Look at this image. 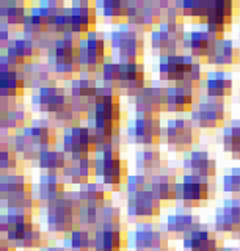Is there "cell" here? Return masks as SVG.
<instances>
[{
  "mask_svg": "<svg viewBox=\"0 0 240 251\" xmlns=\"http://www.w3.org/2000/svg\"><path fill=\"white\" fill-rule=\"evenodd\" d=\"M97 6L91 0H77L57 16L53 22V31L58 36H69L83 39L91 31H96Z\"/></svg>",
  "mask_w": 240,
  "mask_h": 251,
  "instance_id": "6da1fadb",
  "label": "cell"
},
{
  "mask_svg": "<svg viewBox=\"0 0 240 251\" xmlns=\"http://www.w3.org/2000/svg\"><path fill=\"white\" fill-rule=\"evenodd\" d=\"M80 41L82 39L58 36L52 50L48 52V65L57 80H74L82 75L80 66Z\"/></svg>",
  "mask_w": 240,
  "mask_h": 251,
  "instance_id": "7a4b0ae2",
  "label": "cell"
},
{
  "mask_svg": "<svg viewBox=\"0 0 240 251\" xmlns=\"http://www.w3.org/2000/svg\"><path fill=\"white\" fill-rule=\"evenodd\" d=\"M122 138L118 137L102 146L96 154V177H100L105 187L118 190L127 182L129 167L127 160L121 157Z\"/></svg>",
  "mask_w": 240,
  "mask_h": 251,
  "instance_id": "3957f363",
  "label": "cell"
},
{
  "mask_svg": "<svg viewBox=\"0 0 240 251\" xmlns=\"http://www.w3.org/2000/svg\"><path fill=\"white\" fill-rule=\"evenodd\" d=\"M80 209L82 204L77 192H69L65 195L63 200L52 204L44 209V218L48 229L53 234L65 235L80 227Z\"/></svg>",
  "mask_w": 240,
  "mask_h": 251,
  "instance_id": "277c9868",
  "label": "cell"
},
{
  "mask_svg": "<svg viewBox=\"0 0 240 251\" xmlns=\"http://www.w3.org/2000/svg\"><path fill=\"white\" fill-rule=\"evenodd\" d=\"M110 47L118 55L120 63L142 61L144 55V31L122 24L110 33Z\"/></svg>",
  "mask_w": 240,
  "mask_h": 251,
  "instance_id": "5b68a950",
  "label": "cell"
},
{
  "mask_svg": "<svg viewBox=\"0 0 240 251\" xmlns=\"http://www.w3.org/2000/svg\"><path fill=\"white\" fill-rule=\"evenodd\" d=\"M97 140L87 124L79 127H69L63 130L61 138V151L68 157V160H80L87 157H95L97 154Z\"/></svg>",
  "mask_w": 240,
  "mask_h": 251,
  "instance_id": "8992f818",
  "label": "cell"
},
{
  "mask_svg": "<svg viewBox=\"0 0 240 251\" xmlns=\"http://www.w3.org/2000/svg\"><path fill=\"white\" fill-rule=\"evenodd\" d=\"M199 129L196 124L187 118H171L167 121L165 141L168 149L173 152H192L193 146L198 143Z\"/></svg>",
  "mask_w": 240,
  "mask_h": 251,
  "instance_id": "52a82bcc",
  "label": "cell"
},
{
  "mask_svg": "<svg viewBox=\"0 0 240 251\" xmlns=\"http://www.w3.org/2000/svg\"><path fill=\"white\" fill-rule=\"evenodd\" d=\"M215 196L214 179H206L193 175H184L177 185V201L182 202L185 209L199 207Z\"/></svg>",
  "mask_w": 240,
  "mask_h": 251,
  "instance_id": "ba28073f",
  "label": "cell"
},
{
  "mask_svg": "<svg viewBox=\"0 0 240 251\" xmlns=\"http://www.w3.org/2000/svg\"><path fill=\"white\" fill-rule=\"evenodd\" d=\"M164 135L165 129L162 127L160 116L137 113L127 127L129 140L143 148H159Z\"/></svg>",
  "mask_w": 240,
  "mask_h": 251,
  "instance_id": "9c48e42d",
  "label": "cell"
},
{
  "mask_svg": "<svg viewBox=\"0 0 240 251\" xmlns=\"http://www.w3.org/2000/svg\"><path fill=\"white\" fill-rule=\"evenodd\" d=\"M185 38H187V35H185L184 24L165 22L151 31V49L157 52L160 57L177 55L184 50Z\"/></svg>",
  "mask_w": 240,
  "mask_h": 251,
  "instance_id": "30bf717a",
  "label": "cell"
},
{
  "mask_svg": "<svg viewBox=\"0 0 240 251\" xmlns=\"http://www.w3.org/2000/svg\"><path fill=\"white\" fill-rule=\"evenodd\" d=\"M226 105L220 99H212L204 96L199 99L196 107L193 108L190 120L196 124L198 129L204 130H215V129H224L226 123Z\"/></svg>",
  "mask_w": 240,
  "mask_h": 251,
  "instance_id": "8fae6325",
  "label": "cell"
},
{
  "mask_svg": "<svg viewBox=\"0 0 240 251\" xmlns=\"http://www.w3.org/2000/svg\"><path fill=\"white\" fill-rule=\"evenodd\" d=\"M169 234L154 223H140L129 235V243L135 251H169Z\"/></svg>",
  "mask_w": 240,
  "mask_h": 251,
  "instance_id": "7c38bea8",
  "label": "cell"
},
{
  "mask_svg": "<svg viewBox=\"0 0 240 251\" xmlns=\"http://www.w3.org/2000/svg\"><path fill=\"white\" fill-rule=\"evenodd\" d=\"M162 202L152 195L149 188L134 195H127V217L137 225L151 223L160 217Z\"/></svg>",
  "mask_w": 240,
  "mask_h": 251,
  "instance_id": "4fadbf2b",
  "label": "cell"
},
{
  "mask_svg": "<svg viewBox=\"0 0 240 251\" xmlns=\"http://www.w3.org/2000/svg\"><path fill=\"white\" fill-rule=\"evenodd\" d=\"M193 65H195V58L192 55H185V53L167 55V57L159 58L157 73L160 80L176 85L185 80V77L190 73Z\"/></svg>",
  "mask_w": 240,
  "mask_h": 251,
  "instance_id": "5bb4252c",
  "label": "cell"
},
{
  "mask_svg": "<svg viewBox=\"0 0 240 251\" xmlns=\"http://www.w3.org/2000/svg\"><path fill=\"white\" fill-rule=\"evenodd\" d=\"M137 113L160 116L167 112L168 105V88L164 86H146V88L130 99Z\"/></svg>",
  "mask_w": 240,
  "mask_h": 251,
  "instance_id": "9a60e30c",
  "label": "cell"
},
{
  "mask_svg": "<svg viewBox=\"0 0 240 251\" xmlns=\"http://www.w3.org/2000/svg\"><path fill=\"white\" fill-rule=\"evenodd\" d=\"M68 100L69 94L58 85L44 86L32 94V105L36 108V112L48 113L50 116L61 112L68 105Z\"/></svg>",
  "mask_w": 240,
  "mask_h": 251,
  "instance_id": "2e32d148",
  "label": "cell"
},
{
  "mask_svg": "<svg viewBox=\"0 0 240 251\" xmlns=\"http://www.w3.org/2000/svg\"><path fill=\"white\" fill-rule=\"evenodd\" d=\"M66 182L60 175H41L36 187H33V195L43 209H48L52 204L58 202L68 193Z\"/></svg>",
  "mask_w": 240,
  "mask_h": 251,
  "instance_id": "e0dca14e",
  "label": "cell"
},
{
  "mask_svg": "<svg viewBox=\"0 0 240 251\" xmlns=\"http://www.w3.org/2000/svg\"><path fill=\"white\" fill-rule=\"evenodd\" d=\"M41 53L43 52L36 46V43L24 36L16 38V41L3 52L13 71H22L25 66L32 65V63H38L41 58Z\"/></svg>",
  "mask_w": 240,
  "mask_h": 251,
  "instance_id": "ac0fdd59",
  "label": "cell"
},
{
  "mask_svg": "<svg viewBox=\"0 0 240 251\" xmlns=\"http://www.w3.org/2000/svg\"><path fill=\"white\" fill-rule=\"evenodd\" d=\"M22 133L32 140L41 152L57 149L58 127L50 120H33L32 126L22 130Z\"/></svg>",
  "mask_w": 240,
  "mask_h": 251,
  "instance_id": "d6986e66",
  "label": "cell"
},
{
  "mask_svg": "<svg viewBox=\"0 0 240 251\" xmlns=\"http://www.w3.org/2000/svg\"><path fill=\"white\" fill-rule=\"evenodd\" d=\"M146 71L142 61L121 63V90L127 98H135L146 88Z\"/></svg>",
  "mask_w": 240,
  "mask_h": 251,
  "instance_id": "ffe728a7",
  "label": "cell"
},
{
  "mask_svg": "<svg viewBox=\"0 0 240 251\" xmlns=\"http://www.w3.org/2000/svg\"><path fill=\"white\" fill-rule=\"evenodd\" d=\"M199 90L182 85L168 86V113H192L199 102Z\"/></svg>",
  "mask_w": 240,
  "mask_h": 251,
  "instance_id": "44dd1931",
  "label": "cell"
},
{
  "mask_svg": "<svg viewBox=\"0 0 240 251\" xmlns=\"http://www.w3.org/2000/svg\"><path fill=\"white\" fill-rule=\"evenodd\" d=\"M129 243L124 226H105L95 231V251H126Z\"/></svg>",
  "mask_w": 240,
  "mask_h": 251,
  "instance_id": "7402d4cb",
  "label": "cell"
},
{
  "mask_svg": "<svg viewBox=\"0 0 240 251\" xmlns=\"http://www.w3.org/2000/svg\"><path fill=\"white\" fill-rule=\"evenodd\" d=\"M215 231L223 234L240 232V200L231 198L223 201L215 212Z\"/></svg>",
  "mask_w": 240,
  "mask_h": 251,
  "instance_id": "603a6c76",
  "label": "cell"
},
{
  "mask_svg": "<svg viewBox=\"0 0 240 251\" xmlns=\"http://www.w3.org/2000/svg\"><path fill=\"white\" fill-rule=\"evenodd\" d=\"M61 177L69 185H85L96 177V155L80 160H69Z\"/></svg>",
  "mask_w": 240,
  "mask_h": 251,
  "instance_id": "cb8c5ba5",
  "label": "cell"
},
{
  "mask_svg": "<svg viewBox=\"0 0 240 251\" xmlns=\"http://www.w3.org/2000/svg\"><path fill=\"white\" fill-rule=\"evenodd\" d=\"M206 63L207 65H214L216 71L228 73L229 69L240 65V47H237L231 39H220Z\"/></svg>",
  "mask_w": 240,
  "mask_h": 251,
  "instance_id": "d4e9b609",
  "label": "cell"
},
{
  "mask_svg": "<svg viewBox=\"0 0 240 251\" xmlns=\"http://www.w3.org/2000/svg\"><path fill=\"white\" fill-rule=\"evenodd\" d=\"M218 39L214 38L206 28L203 30H193L187 35L184 41V50L187 49L193 58H196L198 61L203 60L206 61L212 55L214 49Z\"/></svg>",
  "mask_w": 240,
  "mask_h": 251,
  "instance_id": "484cf974",
  "label": "cell"
},
{
  "mask_svg": "<svg viewBox=\"0 0 240 251\" xmlns=\"http://www.w3.org/2000/svg\"><path fill=\"white\" fill-rule=\"evenodd\" d=\"M184 168L189 170V175L214 179L216 176V160L209 155L207 151L193 149L184 159Z\"/></svg>",
  "mask_w": 240,
  "mask_h": 251,
  "instance_id": "4316f807",
  "label": "cell"
},
{
  "mask_svg": "<svg viewBox=\"0 0 240 251\" xmlns=\"http://www.w3.org/2000/svg\"><path fill=\"white\" fill-rule=\"evenodd\" d=\"M30 6L18 2V0H3L0 3V25L8 27L13 31H22V27L27 21Z\"/></svg>",
  "mask_w": 240,
  "mask_h": 251,
  "instance_id": "83f0119b",
  "label": "cell"
},
{
  "mask_svg": "<svg viewBox=\"0 0 240 251\" xmlns=\"http://www.w3.org/2000/svg\"><path fill=\"white\" fill-rule=\"evenodd\" d=\"M177 185L179 182L174 173L171 175L164 170L151 177L149 190L160 202H174L177 201Z\"/></svg>",
  "mask_w": 240,
  "mask_h": 251,
  "instance_id": "f1b7e54d",
  "label": "cell"
},
{
  "mask_svg": "<svg viewBox=\"0 0 240 251\" xmlns=\"http://www.w3.org/2000/svg\"><path fill=\"white\" fill-rule=\"evenodd\" d=\"M201 226L203 225L199 222V217L192 214L190 210H185V209L177 210L176 214L168 215V218H167V232L169 235H173V237L184 239L185 235L196 231Z\"/></svg>",
  "mask_w": 240,
  "mask_h": 251,
  "instance_id": "f546056e",
  "label": "cell"
},
{
  "mask_svg": "<svg viewBox=\"0 0 240 251\" xmlns=\"http://www.w3.org/2000/svg\"><path fill=\"white\" fill-rule=\"evenodd\" d=\"M165 155L159 148H143L135 154V167L140 175L152 177L157 173L165 170Z\"/></svg>",
  "mask_w": 240,
  "mask_h": 251,
  "instance_id": "4dcf8cb0",
  "label": "cell"
},
{
  "mask_svg": "<svg viewBox=\"0 0 240 251\" xmlns=\"http://www.w3.org/2000/svg\"><path fill=\"white\" fill-rule=\"evenodd\" d=\"M234 90V82L228 73L224 71H212L204 80V94L212 99L224 100L229 98Z\"/></svg>",
  "mask_w": 240,
  "mask_h": 251,
  "instance_id": "1f68e13d",
  "label": "cell"
},
{
  "mask_svg": "<svg viewBox=\"0 0 240 251\" xmlns=\"http://www.w3.org/2000/svg\"><path fill=\"white\" fill-rule=\"evenodd\" d=\"M223 245L220 243L216 234L204 226L190 232L184 237V250L187 251H220Z\"/></svg>",
  "mask_w": 240,
  "mask_h": 251,
  "instance_id": "d6a6232c",
  "label": "cell"
},
{
  "mask_svg": "<svg viewBox=\"0 0 240 251\" xmlns=\"http://www.w3.org/2000/svg\"><path fill=\"white\" fill-rule=\"evenodd\" d=\"M22 74H24L25 83H27V90H41L44 86L49 85H57V78L53 77L50 73L48 63H32V65L25 66L22 69Z\"/></svg>",
  "mask_w": 240,
  "mask_h": 251,
  "instance_id": "836d02e7",
  "label": "cell"
},
{
  "mask_svg": "<svg viewBox=\"0 0 240 251\" xmlns=\"http://www.w3.org/2000/svg\"><path fill=\"white\" fill-rule=\"evenodd\" d=\"M32 123L33 118L24 107H18L11 110V112L0 113V127H2V132H8L13 133V135L30 127Z\"/></svg>",
  "mask_w": 240,
  "mask_h": 251,
  "instance_id": "e575fe53",
  "label": "cell"
},
{
  "mask_svg": "<svg viewBox=\"0 0 240 251\" xmlns=\"http://www.w3.org/2000/svg\"><path fill=\"white\" fill-rule=\"evenodd\" d=\"M27 83L22 71H10V73H0V98H24Z\"/></svg>",
  "mask_w": 240,
  "mask_h": 251,
  "instance_id": "d590c367",
  "label": "cell"
},
{
  "mask_svg": "<svg viewBox=\"0 0 240 251\" xmlns=\"http://www.w3.org/2000/svg\"><path fill=\"white\" fill-rule=\"evenodd\" d=\"M79 200L82 207L83 206H105V204L110 202V192L107 190L104 184H97V182H88L85 185H80L79 190Z\"/></svg>",
  "mask_w": 240,
  "mask_h": 251,
  "instance_id": "8d00e7d4",
  "label": "cell"
},
{
  "mask_svg": "<svg viewBox=\"0 0 240 251\" xmlns=\"http://www.w3.org/2000/svg\"><path fill=\"white\" fill-rule=\"evenodd\" d=\"M97 10L102 11V16L112 24H127L129 18V0H100L96 2Z\"/></svg>",
  "mask_w": 240,
  "mask_h": 251,
  "instance_id": "74e56055",
  "label": "cell"
},
{
  "mask_svg": "<svg viewBox=\"0 0 240 251\" xmlns=\"http://www.w3.org/2000/svg\"><path fill=\"white\" fill-rule=\"evenodd\" d=\"M33 192V184L28 176L21 175H6L0 179V198L6 200L11 195Z\"/></svg>",
  "mask_w": 240,
  "mask_h": 251,
  "instance_id": "f35d334b",
  "label": "cell"
},
{
  "mask_svg": "<svg viewBox=\"0 0 240 251\" xmlns=\"http://www.w3.org/2000/svg\"><path fill=\"white\" fill-rule=\"evenodd\" d=\"M237 5L232 2V0H215L212 11L209 14L206 25L209 24H215V25H223V27H229L234 22V13H236Z\"/></svg>",
  "mask_w": 240,
  "mask_h": 251,
  "instance_id": "ab89813d",
  "label": "cell"
},
{
  "mask_svg": "<svg viewBox=\"0 0 240 251\" xmlns=\"http://www.w3.org/2000/svg\"><path fill=\"white\" fill-rule=\"evenodd\" d=\"M68 157L60 149H53V151H44L41 152L40 159H38V167L44 175H60L65 171L68 165Z\"/></svg>",
  "mask_w": 240,
  "mask_h": 251,
  "instance_id": "60d3db41",
  "label": "cell"
},
{
  "mask_svg": "<svg viewBox=\"0 0 240 251\" xmlns=\"http://www.w3.org/2000/svg\"><path fill=\"white\" fill-rule=\"evenodd\" d=\"M65 248L69 251H95V232L79 227L65 235Z\"/></svg>",
  "mask_w": 240,
  "mask_h": 251,
  "instance_id": "b9f144b4",
  "label": "cell"
},
{
  "mask_svg": "<svg viewBox=\"0 0 240 251\" xmlns=\"http://www.w3.org/2000/svg\"><path fill=\"white\" fill-rule=\"evenodd\" d=\"M214 2L215 0H184V18H189L193 24L206 25Z\"/></svg>",
  "mask_w": 240,
  "mask_h": 251,
  "instance_id": "7bdbcfd3",
  "label": "cell"
},
{
  "mask_svg": "<svg viewBox=\"0 0 240 251\" xmlns=\"http://www.w3.org/2000/svg\"><path fill=\"white\" fill-rule=\"evenodd\" d=\"M221 143L223 149L231 154L232 159L240 160V120H234L224 126Z\"/></svg>",
  "mask_w": 240,
  "mask_h": 251,
  "instance_id": "ee69618b",
  "label": "cell"
},
{
  "mask_svg": "<svg viewBox=\"0 0 240 251\" xmlns=\"http://www.w3.org/2000/svg\"><path fill=\"white\" fill-rule=\"evenodd\" d=\"M97 82L95 77L82 74L80 77L69 82V96L80 98V99H91L97 91Z\"/></svg>",
  "mask_w": 240,
  "mask_h": 251,
  "instance_id": "f6af8a7d",
  "label": "cell"
},
{
  "mask_svg": "<svg viewBox=\"0 0 240 251\" xmlns=\"http://www.w3.org/2000/svg\"><path fill=\"white\" fill-rule=\"evenodd\" d=\"M22 163L24 162L14 151V146H0V171H2V176L21 175Z\"/></svg>",
  "mask_w": 240,
  "mask_h": 251,
  "instance_id": "bcb514c9",
  "label": "cell"
},
{
  "mask_svg": "<svg viewBox=\"0 0 240 251\" xmlns=\"http://www.w3.org/2000/svg\"><path fill=\"white\" fill-rule=\"evenodd\" d=\"M14 151L18 152L22 162H35V160L38 162V159H40V155H41L40 149H38L33 145V141L27 135H24L22 132L14 135Z\"/></svg>",
  "mask_w": 240,
  "mask_h": 251,
  "instance_id": "7dc6e473",
  "label": "cell"
},
{
  "mask_svg": "<svg viewBox=\"0 0 240 251\" xmlns=\"http://www.w3.org/2000/svg\"><path fill=\"white\" fill-rule=\"evenodd\" d=\"M46 240H48V235L41 231L40 226L35 225L32 229L16 243V247L22 250H43L44 247H48L46 245Z\"/></svg>",
  "mask_w": 240,
  "mask_h": 251,
  "instance_id": "c3c4849f",
  "label": "cell"
},
{
  "mask_svg": "<svg viewBox=\"0 0 240 251\" xmlns=\"http://www.w3.org/2000/svg\"><path fill=\"white\" fill-rule=\"evenodd\" d=\"M100 78H102L104 86L112 90H121V63L120 61H112L108 60L105 66L100 73Z\"/></svg>",
  "mask_w": 240,
  "mask_h": 251,
  "instance_id": "681fc988",
  "label": "cell"
},
{
  "mask_svg": "<svg viewBox=\"0 0 240 251\" xmlns=\"http://www.w3.org/2000/svg\"><path fill=\"white\" fill-rule=\"evenodd\" d=\"M49 120L57 126V127H61V129H69V127H79V126L83 124V118L77 115L74 110L66 105L61 112L52 115Z\"/></svg>",
  "mask_w": 240,
  "mask_h": 251,
  "instance_id": "f907efd6",
  "label": "cell"
},
{
  "mask_svg": "<svg viewBox=\"0 0 240 251\" xmlns=\"http://www.w3.org/2000/svg\"><path fill=\"white\" fill-rule=\"evenodd\" d=\"M223 190L240 200V168H232L228 175L223 176Z\"/></svg>",
  "mask_w": 240,
  "mask_h": 251,
  "instance_id": "816d5d0a",
  "label": "cell"
},
{
  "mask_svg": "<svg viewBox=\"0 0 240 251\" xmlns=\"http://www.w3.org/2000/svg\"><path fill=\"white\" fill-rule=\"evenodd\" d=\"M122 91L120 90H112L107 86H99L96 94L90 99V104H107V102H121Z\"/></svg>",
  "mask_w": 240,
  "mask_h": 251,
  "instance_id": "f5cc1de1",
  "label": "cell"
},
{
  "mask_svg": "<svg viewBox=\"0 0 240 251\" xmlns=\"http://www.w3.org/2000/svg\"><path fill=\"white\" fill-rule=\"evenodd\" d=\"M151 184V177L146 176V175H132L127 177V182H126V190L127 195H134L138 193L142 190H146L149 188Z\"/></svg>",
  "mask_w": 240,
  "mask_h": 251,
  "instance_id": "db71d44e",
  "label": "cell"
},
{
  "mask_svg": "<svg viewBox=\"0 0 240 251\" xmlns=\"http://www.w3.org/2000/svg\"><path fill=\"white\" fill-rule=\"evenodd\" d=\"M206 77L207 74L203 71V68H201V63L199 61H195V65L192 66L190 69V73L187 74V77H185V80L190 82L192 85H195V86H201V83H203L206 80Z\"/></svg>",
  "mask_w": 240,
  "mask_h": 251,
  "instance_id": "11a10c76",
  "label": "cell"
},
{
  "mask_svg": "<svg viewBox=\"0 0 240 251\" xmlns=\"http://www.w3.org/2000/svg\"><path fill=\"white\" fill-rule=\"evenodd\" d=\"M14 41H16L14 31L5 25H0V47H2V50L5 52Z\"/></svg>",
  "mask_w": 240,
  "mask_h": 251,
  "instance_id": "9f6ffc18",
  "label": "cell"
},
{
  "mask_svg": "<svg viewBox=\"0 0 240 251\" xmlns=\"http://www.w3.org/2000/svg\"><path fill=\"white\" fill-rule=\"evenodd\" d=\"M21 107L18 99H13V98H2L0 99V113H5V112H11V110Z\"/></svg>",
  "mask_w": 240,
  "mask_h": 251,
  "instance_id": "6f0895ef",
  "label": "cell"
},
{
  "mask_svg": "<svg viewBox=\"0 0 240 251\" xmlns=\"http://www.w3.org/2000/svg\"><path fill=\"white\" fill-rule=\"evenodd\" d=\"M0 251H18V247L8 239L2 237V240H0Z\"/></svg>",
  "mask_w": 240,
  "mask_h": 251,
  "instance_id": "680465c9",
  "label": "cell"
},
{
  "mask_svg": "<svg viewBox=\"0 0 240 251\" xmlns=\"http://www.w3.org/2000/svg\"><path fill=\"white\" fill-rule=\"evenodd\" d=\"M40 251H69V250H66L65 247H55V245H48V247H44L43 250H40Z\"/></svg>",
  "mask_w": 240,
  "mask_h": 251,
  "instance_id": "91938a15",
  "label": "cell"
},
{
  "mask_svg": "<svg viewBox=\"0 0 240 251\" xmlns=\"http://www.w3.org/2000/svg\"><path fill=\"white\" fill-rule=\"evenodd\" d=\"M220 251H239V248H232V247H223Z\"/></svg>",
  "mask_w": 240,
  "mask_h": 251,
  "instance_id": "94428289",
  "label": "cell"
},
{
  "mask_svg": "<svg viewBox=\"0 0 240 251\" xmlns=\"http://www.w3.org/2000/svg\"><path fill=\"white\" fill-rule=\"evenodd\" d=\"M237 237H239V242H240V232L237 234Z\"/></svg>",
  "mask_w": 240,
  "mask_h": 251,
  "instance_id": "6125c7cd",
  "label": "cell"
},
{
  "mask_svg": "<svg viewBox=\"0 0 240 251\" xmlns=\"http://www.w3.org/2000/svg\"><path fill=\"white\" fill-rule=\"evenodd\" d=\"M239 41H240V30H239Z\"/></svg>",
  "mask_w": 240,
  "mask_h": 251,
  "instance_id": "be15d7a7",
  "label": "cell"
},
{
  "mask_svg": "<svg viewBox=\"0 0 240 251\" xmlns=\"http://www.w3.org/2000/svg\"><path fill=\"white\" fill-rule=\"evenodd\" d=\"M239 99H240V91H239Z\"/></svg>",
  "mask_w": 240,
  "mask_h": 251,
  "instance_id": "e7e4bbea",
  "label": "cell"
}]
</instances>
